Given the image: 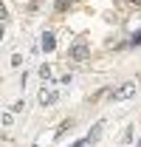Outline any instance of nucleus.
Masks as SVG:
<instances>
[{
  "mask_svg": "<svg viewBox=\"0 0 141 147\" xmlns=\"http://www.w3.org/2000/svg\"><path fill=\"white\" fill-rule=\"evenodd\" d=\"M68 57H70V59H76V62H85V59L90 57V45L85 42V40H76V42L70 45Z\"/></svg>",
  "mask_w": 141,
  "mask_h": 147,
  "instance_id": "obj_1",
  "label": "nucleus"
},
{
  "mask_svg": "<svg viewBox=\"0 0 141 147\" xmlns=\"http://www.w3.org/2000/svg\"><path fill=\"white\" fill-rule=\"evenodd\" d=\"M133 93H136V82H124L122 88H116V91L110 93V99H113V102H124V99H130Z\"/></svg>",
  "mask_w": 141,
  "mask_h": 147,
  "instance_id": "obj_2",
  "label": "nucleus"
},
{
  "mask_svg": "<svg viewBox=\"0 0 141 147\" xmlns=\"http://www.w3.org/2000/svg\"><path fill=\"white\" fill-rule=\"evenodd\" d=\"M102 130H105V122H96L93 130L88 133V144H93V142H99V139H102Z\"/></svg>",
  "mask_w": 141,
  "mask_h": 147,
  "instance_id": "obj_3",
  "label": "nucleus"
},
{
  "mask_svg": "<svg viewBox=\"0 0 141 147\" xmlns=\"http://www.w3.org/2000/svg\"><path fill=\"white\" fill-rule=\"evenodd\" d=\"M40 45H42V51H54V48H56L54 34H42V42H40Z\"/></svg>",
  "mask_w": 141,
  "mask_h": 147,
  "instance_id": "obj_4",
  "label": "nucleus"
},
{
  "mask_svg": "<svg viewBox=\"0 0 141 147\" xmlns=\"http://www.w3.org/2000/svg\"><path fill=\"white\" fill-rule=\"evenodd\" d=\"M65 9H70V0H59L56 3V11H65Z\"/></svg>",
  "mask_w": 141,
  "mask_h": 147,
  "instance_id": "obj_5",
  "label": "nucleus"
},
{
  "mask_svg": "<svg viewBox=\"0 0 141 147\" xmlns=\"http://www.w3.org/2000/svg\"><path fill=\"white\" fill-rule=\"evenodd\" d=\"M40 76H42V79H51V68H48V65H42V68H40Z\"/></svg>",
  "mask_w": 141,
  "mask_h": 147,
  "instance_id": "obj_6",
  "label": "nucleus"
},
{
  "mask_svg": "<svg viewBox=\"0 0 141 147\" xmlns=\"http://www.w3.org/2000/svg\"><path fill=\"white\" fill-rule=\"evenodd\" d=\"M23 105H26L23 99H20V102H14V105H11V113H20V110H23Z\"/></svg>",
  "mask_w": 141,
  "mask_h": 147,
  "instance_id": "obj_7",
  "label": "nucleus"
},
{
  "mask_svg": "<svg viewBox=\"0 0 141 147\" xmlns=\"http://www.w3.org/2000/svg\"><path fill=\"white\" fill-rule=\"evenodd\" d=\"M130 45H141V31H136V34H133V40H130Z\"/></svg>",
  "mask_w": 141,
  "mask_h": 147,
  "instance_id": "obj_8",
  "label": "nucleus"
},
{
  "mask_svg": "<svg viewBox=\"0 0 141 147\" xmlns=\"http://www.w3.org/2000/svg\"><path fill=\"white\" fill-rule=\"evenodd\" d=\"M130 3H133V6H136V9H141V0H130Z\"/></svg>",
  "mask_w": 141,
  "mask_h": 147,
  "instance_id": "obj_9",
  "label": "nucleus"
},
{
  "mask_svg": "<svg viewBox=\"0 0 141 147\" xmlns=\"http://www.w3.org/2000/svg\"><path fill=\"white\" fill-rule=\"evenodd\" d=\"M73 147H85V144H82V142H79V144H73Z\"/></svg>",
  "mask_w": 141,
  "mask_h": 147,
  "instance_id": "obj_10",
  "label": "nucleus"
},
{
  "mask_svg": "<svg viewBox=\"0 0 141 147\" xmlns=\"http://www.w3.org/2000/svg\"><path fill=\"white\" fill-rule=\"evenodd\" d=\"M34 147H40V144H34Z\"/></svg>",
  "mask_w": 141,
  "mask_h": 147,
  "instance_id": "obj_11",
  "label": "nucleus"
}]
</instances>
